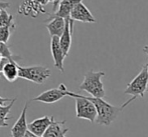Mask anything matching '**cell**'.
Listing matches in <instances>:
<instances>
[{
	"label": "cell",
	"instance_id": "29",
	"mask_svg": "<svg viewBox=\"0 0 148 137\" xmlns=\"http://www.w3.org/2000/svg\"><path fill=\"white\" fill-rule=\"evenodd\" d=\"M147 91H148V89H147Z\"/></svg>",
	"mask_w": 148,
	"mask_h": 137
},
{
	"label": "cell",
	"instance_id": "20",
	"mask_svg": "<svg viewBox=\"0 0 148 137\" xmlns=\"http://www.w3.org/2000/svg\"><path fill=\"white\" fill-rule=\"evenodd\" d=\"M0 54L2 55L3 58H6L9 61H15L13 54L10 51V48L8 47V45L4 42H0Z\"/></svg>",
	"mask_w": 148,
	"mask_h": 137
},
{
	"label": "cell",
	"instance_id": "16",
	"mask_svg": "<svg viewBox=\"0 0 148 137\" xmlns=\"http://www.w3.org/2000/svg\"><path fill=\"white\" fill-rule=\"evenodd\" d=\"M2 74L9 82H14L19 77V65L16 61H8L2 70Z\"/></svg>",
	"mask_w": 148,
	"mask_h": 137
},
{
	"label": "cell",
	"instance_id": "4",
	"mask_svg": "<svg viewBox=\"0 0 148 137\" xmlns=\"http://www.w3.org/2000/svg\"><path fill=\"white\" fill-rule=\"evenodd\" d=\"M148 86V72L146 64L142 66L139 73L128 83L126 89L124 90V94L132 95L137 98L138 96L144 97V93L147 90Z\"/></svg>",
	"mask_w": 148,
	"mask_h": 137
},
{
	"label": "cell",
	"instance_id": "6",
	"mask_svg": "<svg viewBox=\"0 0 148 137\" xmlns=\"http://www.w3.org/2000/svg\"><path fill=\"white\" fill-rule=\"evenodd\" d=\"M68 94H69L68 88H66V86L64 83H62V84H60V86L58 87V88L49 89V90L40 93L38 96L34 97L32 100L47 103V104H51V103L60 101V99H62L64 96H68Z\"/></svg>",
	"mask_w": 148,
	"mask_h": 137
},
{
	"label": "cell",
	"instance_id": "5",
	"mask_svg": "<svg viewBox=\"0 0 148 137\" xmlns=\"http://www.w3.org/2000/svg\"><path fill=\"white\" fill-rule=\"evenodd\" d=\"M51 76V70L41 65L27 66L22 67L19 66V78L28 80L36 84H42Z\"/></svg>",
	"mask_w": 148,
	"mask_h": 137
},
{
	"label": "cell",
	"instance_id": "9",
	"mask_svg": "<svg viewBox=\"0 0 148 137\" xmlns=\"http://www.w3.org/2000/svg\"><path fill=\"white\" fill-rule=\"evenodd\" d=\"M20 14H23L25 16H31V17H36L40 13H47L45 10V6L41 5L37 0H24L19 6Z\"/></svg>",
	"mask_w": 148,
	"mask_h": 137
},
{
	"label": "cell",
	"instance_id": "10",
	"mask_svg": "<svg viewBox=\"0 0 148 137\" xmlns=\"http://www.w3.org/2000/svg\"><path fill=\"white\" fill-rule=\"evenodd\" d=\"M51 55L53 58V62H55V66L60 70V71L64 72V60L66 57L64 53L62 46L60 43V37H51Z\"/></svg>",
	"mask_w": 148,
	"mask_h": 137
},
{
	"label": "cell",
	"instance_id": "22",
	"mask_svg": "<svg viewBox=\"0 0 148 137\" xmlns=\"http://www.w3.org/2000/svg\"><path fill=\"white\" fill-rule=\"evenodd\" d=\"M10 6L9 2H4V1H0V8L2 9H7L8 7Z\"/></svg>",
	"mask_w": 148,
	"mask_h": 137
},
{
	"label": "cell",
	"instance_id": "25",
	"mask_svg": "<svg viewBox=\"0 0 148 137\" xmlns=\"http://www.w3.org/2000/svg\"><path fill=\"white\" fill-rule=\"evenodd\" d=\"M143 52H144L145 54L147 55V57H148V45H146V46L143 47Z\"/></svg>",
	"mask_w": 148,
	"mask_h": 137
},
{
	"label": "cell",
	"instance_id": "14",
	"mask_svg": "<svg viewBox=\"0 0 148 137\" xmlns=\"http://www.w3.org/2000/svg\"><path fill=\"white\" fill-rule=\"evenodd\" d=\"M81 2H83V0H60L57 11L53 13V15L59 16L64 19H69L71 18V13L74 7Z\"/></svg>",
	"mask_w": 148,
	"mask_h": 137
},
{
	"label": "cell",
	"instance_id": "11",
	"mask_svg": "<svg viewBox=\"0 0 148 137\" xmlns=\"http://www.w3.org/2000/svg\"><path fill=\"white\" fill-rule=\"evenodd\" d=\"M28 104L26 103L20 113L19 118L14 123L13 127L11 128V135L12 137H23L25 133L28 131V124L26 121V112H27Z\"/></svg>",
	"mask_w": 148,
	"mask_h": 137
},
{
	"label": "cell",
	"instance_id": "27",
	"mask_svg": "<svg viewBox=\"0 0 148 137\" xmlns=\"http://www.w3.org/2000/svg\"><path fill=\"white\" fill-rule=\"evenodd\" d=\"M146 66H147V72H148V61H147V63H146Z\"/></svg>",
	"mask_w": 148,
	"mask_h": 137
},
{
	"label": "cell",
	"instance_id": "18",
	"mask_svg": "<svg viewBox=\"0 0 148 137\" xmlns=\"http://www.w3.org/2000/svg\"><path fill=\"white\" fill-rule=\"evenodd\" d=\"M4 26H15L13 16L8 13L6 9H2L0 14V27Z\"/></svg>",
	"mask_w": 148,
	"mask_h": 137
},
{
	"label": "cell",
	"instance_id": "26",
	"mask_svg": "<svg viewBox=\"0 0 148 137\" xmlns=\"http://www.w3.org/2000/svg\"><path fill=\"white\" fill-rule=\"evenodd\" d=\"M2 59H3V57H2V55H1V54H0V62H1V61H2Z\"/></svg>",
	"mask_w": 148,
	"mask_h": 137
},
{
	"label": "cell",
	"instance_id": "23",
	"mask_svg": "<svg viewBox=\"0 0 148 137\" xmlns=\"http://www.w3.org/2000/svg\"><path fill=\"white\" fill-rule=\"evenodd\" d=\"M23 137H39V136H37V135H35V134H33V133H31V132L28 130L27 132L25 133V135H24Z\"/></svg>",
	"mask_w": 148,
	"mask_h": 137
},
{
	"label": "cell",
	"instance_id": "19",
	"mask_svg": "<svg viewBox=\"0 0 148 137\" xmlns=\"http://www.w3.org/2000/svg\"><path fill=\"white\" fill-rule=\"evenodd\" d=\"M15 29V26H4L0 27V42H8L11 35L12 30Z\"/></svg>",
	"mask_w": 148,
	"mask_h": 137
},
{
	"label": "cell",
	"instance_id": "28",
	"mask_svg": "<svg viewBox=\"0 0 148 137\" xmlns=\"http://www.w3.org/2000/svg\"><path fill=\"white\" fill-rule=\"evenodd\" d=\"M1 11H2V8H0V14H1Z\"/></svg>",
	"mask_w": 148,
	"mask_h": 137
},
{
	"label": "cell",
	"instance_id": "15",
	"mask_svg": "<svg viewBox=\"0 0 148 137\" xmlns=\"http://www.w3.org/2000/svg\"><path fill=\"white\" fill-rule=\"evenodd\" d=\"M69 132V128L66 126V120L62 121H53L47 128L42 137H66V134Z\"/></svg>",
	"mask_w": 148,
	"mask_h": 137
},
{
	"label": "cell",
	"instance_id": "13",
	"mask_svg": "<svg viewBox=\"0 0 148 137\" xmlns=\"http://www.w3.org/2000/svg\"><path fill=\"white\" fill-rule=\"evenodd\" d=\"M47 28L51 37H60L66 28V19L53 15L51 20L47 23Z\"/></svg>",
	"mask_w": 148,
	"mask_h": 137
},
{
	"label": "cell",
	"instance_id": "3",
	"mask_svg": "<svg viewBox=\"0 0 148 137\" xmlns=\"http://www.w3.org/2000/svg\"><path fill=\"white\" fill-rule=\"evenodd\" d=\"M68 96L73 97L76 100V116L78 118L86 119L90 122H96L97 120V110L92 101H90L85 95L69 91Z\"/></svg>",
	"mask_w": 148,
	"mask_h": 137
},
{
	"label": "cell",
	"instance_id": "7",
	"mask_svg": "<svg viewBox=\"0 0 148 137\" xmlns=\"http://www.w3.org/2000/svg\"><path fill=\"white\" fill-rule=\"evenodd\" d=\"M71 19L74 21H80L84 23H95L96 19L83 2L77 4L71 13Z\"/></svg>",
	"mask_w": 148,
	"mask_h": 137
},
{
	"label": "cell",
	"instance_id": "17",
	"mask_svg": "<svg viewBox=\"0 0 148 137\" xmlns=\"http://www.w3.org/2000/svg\"><path fill=\"white\" fill-rule=\"evenodd\" d=\"M16 101V98H13V100L9 103V104L6 105H0V128L1 127H6L8 126L7 120L9 119V113L10 110H11L12 106H13V103Z\"/></svg>",
	"mask_w": 148,
	"mask_h": 137
},
{
	"label": "cell",
	"instance_id": "1",
	"mask_svg": "<svg viewBox=\"0 0 148 137\" xmlns=\"http://www.w3.org/2000/svg\"><path fill=\"white\" fill-rule=\"evenodd\" d=\"M90 101L94 103L97 110V122L99 125H104V126H109L111 125V123L118 117L119 113L122 111L127 105L130 102H132L133 100H135V97H132L131 99H129L128 101L124 103L122 106L117 107L114 105L110 104V103L106 102L103 98H95L92 96H86Z\"/></svg>",
	"mask_w": 148,
	"mask_h": 137
},
{
	"label": "cell",
	"instance_id": "21",
	"mask_svg": "<svg viewBox=\"0 0 148 137\" xmlns=\"http://www.w3.org/2000/svg\"><path fill=\"white\" fill-rule=\"evenodd\" d=\"M13 100V98H3V97L0 96V105H6L7 102H11Z\"/></svg>",
	"mask_w": 148,
	"mask_h": 137
},
{
	"label": "cell",
	"instance_id": "8",
	"mask_svg": "<svg viewBox=\"0 0 148 137\" xmlns=\"http://www.w3.org/2000/svg\"><path fill=\"white\" fill-rule=\"evenodd\" d=\"M55 117L53 116H43V117L37 118V119H34L33 121H31L29 124H28V130L31 132V133L35 134V135L42 137L43 134L45 133V131L47 130V128L51 126V122L53 121Z\"/></svg>",
	"mask_w": 148,
	"mask_h": 137
},
{
	"label": "cell",
	"instance_id": "24",
	"mask_svg": "<svg viewBox=\"0 0 148 137\" xmlns=\"http://www.w3.org/2000/svg\"><path fill=\"white\" fill-rule=\"evenodd\" d=\"M37 1H38L39 3L41 4V5H43V6H45V5H47V4L49 3V0H37Z\"/></svg>",
	"mask_w": 148,
	"mask_h": 137
},
{
	"label": "cell",
	"instance_id": "12",
	"mask_svg": "<svg viewBox=\"0 0 148 137\" xmlns=\"http://www.w3.org/2000/svg\"><path fill=\"white\" fill-rule=\"evenodd\" d=\"M73 30H74V20L71 18L66 19V28L62 33V35L60 37V43L62 46L64 53L66 56H68L69 52H70L71 45H72V34Z\"/></svg>",
	"mask_w": 148,
	"mask_h": 137
},
{
	"label": "cell",
	"instance_id": "2",
	"mask_svg": "<svg viewBox=\"0 0 148 137\" xmlns=\"http://www.w3.org/2000/svg\"><path fill=\"white\" fill-rule=\"evenodd\" d=\"M104 71H94L90 70L85 74L84 80L80 85V89L88 92L92 97L95 98H104L105 97V89L102 82V77L105 76Z\"/></svg>",
	"mask_w": 148,
	"mask_h": 137
}]
</instances>
